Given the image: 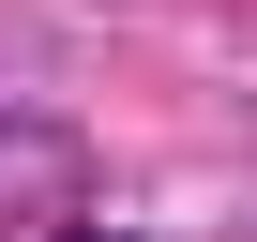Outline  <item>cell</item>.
I'll use <instances>...</instances> for the list:
<instances>
[{
    "label": "cell",
    "instance_id": "1",
    "mask_svg": "<svg viewBox=\"0 0 257 242\" xmlns=\"http://www.w3.org/2000/svg\"><path fill=\"white\" fill-rule=\"evenodd\" d=\"M76 242H121V227H76Z\"/></svg>",
    "mask_w": 257,
    "mask_h": 242
}]
</instances>
